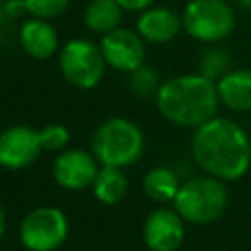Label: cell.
I'll return each instance as SVG.
<instances>
[{"instance_id": "obj_8", "label": "cell", "mask_w": 251, "mask_h": 251, "mask_svg": "<svg viewBox=\"0 0 251 251\" xmlns=\"http://www.w3.org/2000/svg\"><path fill=\"white\" fill-rule=\"evenodd\" d=\"M106 65L120 73H133L145 65V41L137 31L116 27L114 31L102 35L100 41Z\"/></svg>"}, {"instance_id": "obj_2", "label": "cell", "mask_w": 251, "mask_h": 251, "mask_svg": "<svg viewBox=\"0 0 251 251\" xmlns=\"http://www.w3.org/2000/svg\"><path fill=\"white\" fill-rule=\"evenodd\" d=\"M155 102L167 122L190 129L216 118L220 106L216 82L200 73L175 75L163 80Z\"/></svg>"}, {"instance_id": "obj_12", "label": "cell", "mask_w": 251, "mask_h": 251, "mask_svg": "<svg viewBox=\"0 0 251 251\" xmlns=\"http://www.w3.org/2000/svg\"><path fill=\"white\" fill-rule=\"evenodd\" d=\"M135 31L149 43H169L182 31V18L171 8L151 6L139 12Z\"/></svg>"}, {"instance_id": "obj_18", "label": "cell", "mask_w": 251, "mask_h": 251, "mask_svg": "<svg viewBox=\"0 0 251 251\" xmlns=\"http://www.w3.org/2000/svg\"><path fill=\"white\" fill-rule=\"evenodd\" d=\"M229 61H231L229 53H226V51L220 49V47H210V49H206V51L202 53V57H200V71H198V73L216 82V80L222 78L227 71H231V69H229V65H231Z\"/></svg>"}, {"instance_id": "obj_6", "label": "cell", "mask_w": 251, "mask_h": 251, "mask_svg": "<svg viewBox=\"0 0 251 251\" xmlns=\"http://www.w3.org/2000/svg\"><path fill=\"white\" fill-rule=\"evenodd\" d=\"M106 59L100 45L86 37H75L67 41L59 55V69L69 84L90 90L100 84L106 73Z\"/></svg>"}, {"instance_id": "obj_4", "label": "cell", "mask_w": 251, "mask_h": 251, "mask_svg": "<svg viewBox=\"0 0 251 251\" xmlns=\"http://www.w3.org/2000/svg\"><path fill=\"white\" fill-rule=\"evenodd\" d=\"M227 186L224 180L202 175L184 180L173 200V208L188 224H212L227 208Z\"/></svg>"}, {"instance_id": "obj_5", "label": "cell", "mask_w": 251, "mask_h": 251, "mask_svg": "<svg viewBox=\"0 0 251 251\" xmlns=\"http://www.w3.org/2000/svg\"><path fill=\"white\" fill-rule=\"evenodd\" d=\"M180 18L182 31L202 43L224 41L235 27V14L227 0H188Z\"/></svg>"}, {"instance_id": "obj_10", "label": "cell", "mask_w": 251, "mask_h": 251, "mask_svg": "<svg viewBox=\"0 0 251 251\" xmlns=\"http://www.w3.org/2000/svg\"><path fill=\"white\" fill-rule=\"evenodd\" d=\"M100 163L84 149H65L53 161V178L65 190H82L92 186Z\"/></svg>"}, {"instance_id": "obj_17", "label": "cell", "mask_w": 251, "mask_h": 251, "mask_svg": "<svg viewBox=\"0 0 251 251\" xmlns=\"http://www.w3.org/2000/svg\"><path fill=\"white\" fill-rule=\"evenodd\" d=\"M92 192L96 200L102 204H118L126 198L127 194V178L122 173V169L116 167H100L94 182H92Z\"/></svg>"}, {"instance_id": "obj_25", "label": "cell", "mask_w": 251, "mask_h": 251, "mask_svg": "<svg viewBox=\"0 0 251 251\" xmlns=\"http://www.w3.org/2000/svg\"><path fill=\"white\" fill-rule=\"evenodd\" d=\"M0 2H8V0H0Z\"/></svg>"}, {"instance_id": "obj_9", "label": "cell", "mask_w": 251, "mask_h": 251, "mask_svg": "<svg viewBox=\"0 0 251 251\" xmlns=\"http://www.w3.org/2000/svg\"><path fill=\"white\" fill-rule=\"evenodd\" d=\"M41 151L39 131L29 126H10L0 133V167L8 171L29 167Z\"/></svg>"}, {"instance_id": "obj_11", "label": "cell", "mask_w": 251, "mask_h": 251, "mask_svg": "<svg viewBox=\"0 0 251 251\" xmlns=\"http://www.w3.org/2000/svg\"><path fill=\"white\" fill-rule=\"evenodd\" d=\"M141 233L149 251H176L184 241V220L175 208H155L145 218Z\"/></svg>"}, {"instance_id": "obj_20", "label": "cell", "mask_w": 251, "mask_h": 251, "mask_svg": "<svg viewBox=\"0 0 251 251\" xmlns=\"http://www.w3.org/2000/svg\"><path fill=\"white\" fill-rule=\"evenodd\" d=\"M69 139H71L69 129L61 124H49V126L39 129V141H41L43 151L61 153L69 145Z\"/></svg>"}, {"instance_id": "obj_23", "label": "cell", "mask_w": 251, "mask_h": 251, "mask_svg": "<svg viewBox=\"0 0 251 251\" xmlns=\"http://www.w3.org/2000/svg\"><path fill=\"white\" fill-rule=\"evenodd\" d=\"M4 231H6V212H4V206L0 204V239H2Z\"/></svg>"}, {"instance_id": "obj_24", "label": "cell", "mask_w": 251, "mask_h": 251, "mask_svg": "<svg viewBox=\"0 0 251 251\" xmlns=\"http://www.w3.org/2000/svg\"><path fill=\"white\" fill-rule=\"evenodd\" d=\"M239 2V6H243V8H251V0H237Z\"/></svg>"}, {"instance_id": "obj_14", "label": "cell", "mask_w": 251, "mask_h": 251, "mask_svg": "<svg viewBox=\"0 0 251 251\" xmlns=\"http://www.w3.org/2000/svg\"><path fill=\"white\" fill-rule=\"evenodd\" d=\"M220 104L233 112H251V69H231L216 80Z\"/></svg>"}, {"instance_id": "obj_22", "label": "cell", "mask_w": 251, "mask_h": 251, "mask_svg": "<svg viewBox=\"0 0 251 251\" xmlns=\"http://www.w3.org/2000/svg\"><path fill=\"white\" fill-rule=\"evenodd\" d=\"M120 6H122V10H126V12H143V10H147V8H151V4L155 2V0H116Z\"/></svg>"}, {"instance_id": "obj_7", "label": "cell", "mask_w": 251, "mask_h": 251, "mask_svg": "<svg viewBox=\"0 0 251 251\" xmlns=\"http://www.w3.org/2000/svg\"><path fill=\"white\" fill-rule=\"evenodd\" d=\"M69 235V220L55 206H37L20 222V241L27 251H55Z\"/></svg>"}, {"instance_id": "obj_21", "label": "cell", "mask_w": 251, "mask_h": 251, "mask_svg": "<svg viewBox=\"0 0 251 251\" xmlns=\"http://www.w3.org/2000/svg\"><path fill=\"white\" fill-rule=\"evenodd\" d=\"M27 14L33 18H43V20H55L59 18L71 4V0H24Z\"/></svg>"}, {"instance_id": "obj_3", "label": "cell", "mask_w": 251, "mask_h": 251, "mask_svg": "<svg viewBox=\"0 0 251 251\" xmlns=\"http://www.w3.org/2000/svg\"><path fill=\"white\" fill-rule=\"evenodd\" d=\"M145 137L141 127L127 118H108L92 135V155L100 167H129L141 157Z\"/></svg>"}, {"instance_id": "obj_1", "label": "cell", "mask_w": 251, "mask_h": 251, "mask_svg": "<svg viewBox=\"0 0 251 251\" xmlns=\"http://www.w3.org/2000/svg\"><path fill=\"white\" fill-rule=\"evenodd\" d=\"M190 155L206 175L237 180L251 167V139L235 120L216 116L192 131Z\"/></svg>"}, {"instance_id": "obj_13", "label": "cell", "mask_w": 251, "mask_h": 251, "mask_svg": "<svg viewBox=\"0 0 251 251\" xmlns=\"http://www.w3.org/2000/svg\"><path fill=\"white\" fill-rule=\"evenodd\" d=\"M20 45L31 59L43 61L57 51L59 35L49 20L31 18L25 20L20 27Z\"/></svg>"}, {"instance_id": "obj_16", "label": "cell", "mask_w": 251, "mask_h": 251, "mask_svg": "<svg viewBox=\"0 0 251 251\" xmlns=\"http://www.w3.org/2000/svg\"><path fill=\"white\" fill-rule=\"evenodd\" d=\"M180 184L182 182L178 180V175L169 167H155L143 176V192L157 204L173 202Z\"/></svg>"}, {"instance_id": "obj_19", "label": "cell", "mask_w": 251, "mask_h": 251, "mask_svg": "<svg viewBox=\"0 0 251 251\" xmlns=\"http://www.w3.org/2000/svg\"><path fill=\"white\" fill-rule=\"evenodd\" d=\"M129 86L133 94L139 98H155L161 88V80H159V75L151 67L141 65L139 69L129 73Z\"/></svg>"}, {"instance_id": "obj_15", "label": "cell", "mask_w": 251, "mask_h": 251, "mask_svg": "<svg viewBox=\"0 0 251 251\" xmlns=\"http://www.w3.org/2000/svg\"><path fill=\"white\" fill-rule=\"evenodd\" d=\"M122 12L116 0H90L84 8V25L98 35H106L120 27Z\"/></svg>"}]
</instances>
